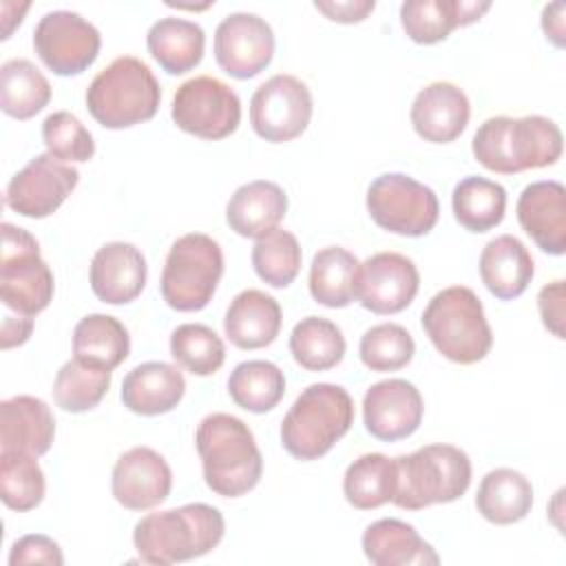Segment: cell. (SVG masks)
<instances>
[{"mask_svg":"<svg viewBox=\"0 0 566 566\" xmlns=\"http://www.w3.org/2000/svg\"><path fill=\"white\" fill-rule=\"evenodd\" d=\"M281 323L283 314L279 301L261 290L248 287L230 301L223 332L239 349H261L276 340Z\"/></svg>","mask_w":566,"mask_h":566,"instance_id":"7402d4cb","label":"cell"},{"mask_svg":"<svg viewBox=\"0 0 566 566\" xmlns=\"http://www.w3.org/2000/svg\"><path fill=\"white\" fill-rule=\"evenodd\" d=\"M365 203L378 228L400 237H424L440 217L438 195L405 172L378 175L367 188Z\"/></svg>","mask_w":566,"mask_h":566,"instance_id":"30bf717a","label":"cell"},{"mask_svg":"<svg viewBox=\"0 0 566 566\" xmlns=\"http://www.w3.org/2000/svg\"><path fill=\"white\" fill-rule=\"evenodd\" d=\"M515 212L522 230L542 252L553 256L566 252V188L559 181L528 184L520 192Z\"/></svg>","mask_w":566,"mask_h":566,"instance_id":"ffe728a7","label":"cell"},{"mask_svg":"<svg viewBox=\"0 0 566 566\" xmlns=\"http://www.w3.org/2000/svg\"><path fill=\"white\" fill-rule=\"evenodd\" d=\"M108 387L111 369L84 363L73 356L55 374L53 400L64 411L84 413L102 402Z\"/></svg>","mask_w":566,"mask_h":566,"instance_id":"74e56055","label":"cell"},{"mask_svg":"<svg viewBox=\"0 0 566 566\" xmlns=\"http://www.w3.org/2000/svg\"><path fill=\"white\" fill-rule=\"evenodd\" d=\"M537 310L544 327L555 336L564 338V281L557 279L544 285L537 294Z\"/></svg>","mask_w":566,"mask_h":566,"instance_id":"f6af8a7d","label":"cell"},{"mask_svg":"<svg viewBox=\"0 0 566 566\" xmlns=\"http://www.w3.org/2000/svg\"><path fill=\"white\" fill-rule=\"evenodd\" d=\"M77 181V168L42 153L11 177L4 190V203L22 217L44 219L66 201Z\"/></svg>","mask_w":566,"mask_h":566,"instance_id":"5bb4252c","label":"cell"},{"mask_svg":"<svg viewBox=\"0 0 566 566\" xmlns=\"http://www.w3.org/2000/svg\"><path fill=\"white\" fill-rule=\"evenodd\" d=\"M533 486L528 478L515 469L500 467L489 471L475 493L478 513L497 526L515 524L531 513Z\"/></svg>","mask_w":566,"mask_h":566,"instance_id":"f546056e","label":"cell"},{"mask_svg":"<svg viewBox=\"0 0 566 566\" xmlns=\"http://www.w3.org/2000/svg\"><path fill=\"white\" fill-rule=\"evenodd\" d=\"M148 276L142 250L126 241L104 243L91 259L88 281L93 294L108 305H126L135 301Z\"/></svg>","mask_w":566,"mask_h":566,"instance_id":"d6986e66","label":"cell"},{"mask_svg":"<svg viewBox=\"0 0 566 566\" xmlns=\"http://www.w3.org/2000/svg\"><path fill=\"white\" fill-rule=\"evenodd\" d=\"M274 31L256 13L237 11L214 29V60L234 80L259 75L274 57Z\"/></svg>","mask_w":566,"mask_h":566,"instance_id":"9a60e30c","label":"cell"},{"mask_svg":"<svg viewBox=\"0 0 566 566\" xmlns=\"http://www.w3.org/2000/svg\"><path fill=\"white\" fill-rule=\"evenodd\" d=\"M363 553L374 566H436V548L418 531L396 517L371 522L363 533Z\"/></svg>","mask_w":566,"mask_h":566,"instance_id":"4316f807","label":"cell"},{"mask_svg":"<svg viewBox=\"0 0 566 566\" xmlns=\"http://www.w3.org/2000/svg\"><path fill=\"white\" fill-rule=\"evenodd\" d=\"M170 117L184 133L217 142L239 128L241 99L219 77L195 75L177 86Z\"/></svg>","mask_w":566,"mask_h":566,"instance_id":"8fae6325","label":"cell"},{"mask_svg":"<svg viewBox=\"0 0 566 566\" xmlns=\"http://www.w3.org/2000/svg\"><path fill=\"white\" fill-rule=\"evenodd\" d=\"M223 533L226 522L217 506L190 502L144 515L133 528V544L142 562L168 566L210 553Z\"/></svg>","mask_w":566,"mask_h":566,"instance_id":"3957f363","label":"cell"},{"mask_svg":"<svg viewBox=\"0 0 566 566\" xmlns=\"http://www.w3.org/2000/svg\"><path fill=\"white\" fill-rule=\"evenodd\" d=\"M51 99V84L27 57L0 66V108L13 119H31Z\"/></svg>","mask_w":566,"mask_h":566,"instance_id":"836d02e7","label":"cell"},{"mask_svg":"<svg viewBox=\"0 0 566 566\" xmlns=\"http://www.w3.org/2000/svg\"><path fill=\"white\" fill-rule=\"evenodd\" d=\"M360 360L371 371H398L407 367L416 354L411 334L398 323H380L360 336Z\"/></svg>","mask_w":566,"mask_h":566,"instance_id":"b9f144b4","label":"cell"},{"mask_svg":"<svg viewBox=\"0 0 566 566\" xmlns=\"http://www.w3.org/2000/svg\"><path fill=\"white\" fill-rule=\"evenodd\" d=\"M208 489L221 497H241L263 473V455L252 429L232 413H208L195 431Z\"/></svg>","mask_w":566,"mask_h":566,"instance_id":"7a4b0ae2","label":"cell"},{"mask_svg":"<svg viewBox=\"0 0 566 566\" xmlns=\"http://www.w3.org/2000/svg\"><path fill=\"white\" fill-rule=\"evenodd\" d=\"M471 150L486 170L515 175L553 166L562 157L564 137L559 126L544 115H497L478 126Z\"/></svg>","mask_w":566,"mask_h":566,"instance_id":"6da1fadb","label":"cell"},{"mask_svg":"<svg viewBox=\"0 0 566 566\" xmlns=\"http://www.w3.org/2000/svg\"><path fill=\"white\" fill-rule=\"evenodd\" d=\"M221 274V245L203 232H188L168 250L159 281L161 296L177 312H199L212 301Z\"/></svg>","mask_w":566,"mask_h":566,"instance_id":"ba28073f","label":"cell"},{"mask_svg":"<svg viewBox=\"0 0 566 566\" xmlns=\"http://www.w3.org/2000/svg\"><path fill=\"white\" fill-rule=\"evenodd\" d=\"M301 259L298 239L283 228H272L252 248V268L272 287H287L301 270Z\"/></svg>","mask_w":566,"mask_h":566,"instance_id":"60d3db41","label":"cell"},{"mask_svg":"<svg viewBox=\"0 0 566 566\" xmlns=\"http://www.w3.org/2000/svg\"><path fill=\"white\" fill-rule=\"evenodd\" d=\"M478 265L482 283L500 301L522 296L535 274V263L528 248L513 234L491 239L482 248Z\"/></svg>","mask_w":566,"mask_h":566,"instance_id":"d4e9b609","label":"cell"},{"mask_svg":"<svg viewBox=\"0 0 566 566\" xmlns=\"http://www.w3.org/2000/svg\"><path fill=\"white\" fill-rule=\"evenodd\" d=\"M420 287L416 263L400 252H376L358 268L356 301L374 314H398Z\"/></svg>","mask_w":566,"mask_h":566,"instance_id":"2e32d148","label":"cell"},{"mask_svg":"<svg viewBox=\"0 0 566 566\" xmlns=\"http://www.w3.org/2000/svg\"><path fill=\"white\" fill-rule=\"evenodd\" d=\"M360 261L340 245L321 248L310 265V294L325 307H347L356 298Z\"/></svg>","mask_w":566,"mask_h":566,"instance_id":"4dcf8cb0","label":"cell"},{"mask_svg":"<svg viewBox=\"0 0 566 566\" xmlns=\"http://www.w3.org/2000/svg\"><path fill=\"white\" fill-rule=\"evenodd\" d=\"M314 9L325 13L334 22L354 24V22H363L376 9V2L374 0H332V2L318 0L314 2Z\"/></svg>","mask_w":566,"mask_h":566,"instance_id":"bcb514c9","label":"cell"},{"mask_svg":"<svg viewBox=\"0 0 566 566\" xmlns=\"http://www.w3.org/2000/svg\"><path fill=\"white\" fill-rule=\"evenodd\" d=\"M424 402L418 387L405 378L374 382L363 398L365 429L382 442L405 440L422 422Z\"/></svg>","mask_w":566,"mask_h":566,"instance_id":"e0dca14e","label":"cell"},{"mask_svg":"<svg viewBox=\"0 0 566 566\" xmlns=\"http://www.w3.org/2000/svg\"><path fill=\"white\" fill-rule=\"evenodd\" d=\"M172 489V471L161 453L150 447L124 451L111 475L113 497L128 511H148L161 504Z\"/></svg>","mask_w":566,"mask_h":566,"instance_id":"ac0fdd59","label":"cell"},{"mask_svg":"<svg viewBox=\"0 0 566 566\" xmlns=\"http://www.w3.org/2000/svg\"><path fill=\"white\" fill-rule=\"evenodd\" d=\"M55 438V418L51 407L35 396H13L0 402V442L2 449L44 455Z\"/></svg>","mask_w":566,"mask_h":566,"instance_id":"484cf974","label":"cell"},{"mask_svg":"<svg viewBox=\"0 0 566 566\" xmlns=\"http://www.w3.org/2000/svg\"><path fill=\"white\" fill-rule=\"evenodd\" d=\"M455 221L469 232H486L502 223L506 212V190L502 184L467 175L460 179L451 195Z\"/></svg>","mask_w":566,"mask_h":566,"instance_id":"d6a6232c","label":"cell"},{"mask_svg":"<svg viewBox=\"0 0 566 566\" xmlns=\"http://www.w3.org/2000/svg\"><path fill=\"white\" fill-rule=\"evenodd\" d=\"M128 329L111 314H86L73 329V354L84 363L113 371L128 358Z\"/></svg>","mask_w":566,"mask_h":566,"instance_id":"1f68e13d","label":"cell"},{"mask_svg":"<svg viewBox=\"0 0 566 566\" xmlns=\"http://www.w3.org/2000/svg\"><path fill=\"white\" fill-rule=\"evenodd\" d=\"M396 486L391 502L405 511L449 504L462 497L471 484V460L453 444H424L394 458Z\"/></svg>","mask_w":566,"mask_h":566,"instance_id":"5b68a950","label":"cell"},{"mask_svg":"<svg viewBox=\"0 0 566 566\" xmlns=\"http://www.w3.org/2000/svg\"><path fill=\"white\" fill-rule=\"evenodd\" d=\"M354 424V400L334 382L307 385L281 422L283 449L301 460L323 458Z\"/></svg>","mask_w":566,"mask_h":566,"instance_id":"277c9868","label":"cell"},{"mask_svg":"<svg viewBox=\"0 0 566 566\" xmlns=\"http://www.w3.org/2000/svg\"><path fill=\"white\" fill-rule=\"evenodd\" d=\"M186 394V380L179 367L164 360H148L133 367L122 380V402L139 416H159L172 411Z\"/></svg>","mask_w":566,"mask_h":566,"instance_id":"603a6c76","label":"cell"},{"mask_svg":"<svg viewBox=\"0 0 566 566\" xmlns=\"http://www.w3.org/2000/svg\"><path fill=\"white\" fill-rule=\"evenodd\" d=\"M161 88L150 66L135 55H119L86 88L91 117L111 130L130 128L157 115Z\"/></svg>","mask_w":566,"mask_h":566,"instance_id":"8992f818","label":"cell"},{"mask_svg":"<svg viewBox=\"0 0 566 566\" xmlns=\"http://www.w3.org/2000/svg\"><path fill=\"white\" fill-rule=\"evenodd\" d=\"M35 458L18 449L0 451V497L7 509L24 513L44 500L46 482Z\"/></svg>","mask_w":566,"mask_h":566,"instance_id":"f35d334b","label":"cell"},{"mask_svg":"<svg viewBox=\"0 0 566 566\" xmlns=\"http://www.w3.org/2000/svg\"><path fill=\"white\" fill-rule=\"evenodd\" d=\"M9 564L11 566H18V564L62 566L64 555L55 539H51L49 535H42V533H31V535H24L13 542L11 553H9Z\"/></svg>","mask_w":566,"mask_h":566,"instance_id":"ee69618b","label":"cell"},{"mask_svg":"<svg viewBox=\"0 0 566 566\" xmlns=\"http://www.w3.org/2000/svg\"><path fill=\"white\" fill-rule=\"evenodd\" d=\"M287 212V195L285 190L268 179H254L239 186L228 206H226V221L230 230L245 239H259L272 228Z\"/></svg>","mask_w":566,"mask_h":566,"instance_id":"83f0119b","label":"cell"},{"mask_svg":"<svg viewBox=\"0 0 566 566\" xmlns=\"http://www.w3.org/2000/svg\"><path fill=\"white\" fill-rule=\"evenodd\" d=\"M564 2H553L542 9V29L546 33V40H551L555 46H564Z\"/></svg>","mask_w":566,"mask_h":566,"instance_id":"c3c4849f","label":"cell"},{"mask_svg":"<svg viewBox=\"0 0 566 566\" xmlns=\"http://www.w3.org/2000/svg\"><path fill=\"white\" fill-rule=\"evenodd\" d=\"M42 142L46 153L60 161H88L95 155L91 130L69 111H55L42 122Z\"/></svg>","mask_w":566,"mask_h":566,"instance_id":"7bdbcfd3","label":"cell"},{"mask_svg":"<svg viewBox=\"0 0 566 566\" xmlns=\"http://www.w3.org/2000/svg\"><path fill=\"white\" fill-rule=\"evenodd\" d=\"M396 464L385 453H363L343 475L345 500L358 511L378 509L394 497Z\"/></svg>","mask_w":566,"mask_h":566,"instance_id":"d590c367","label":"cell"},{"mask_svg":"<svg viewBox=\"0 0 566 566\" xmlns=\"http://www.w3.org/2000/svg\"><path fill=\"white\" fill-rule=\"evenodd\" d=\"M146 46L153 60L170 75L192 71L206 49V33L201 24L186 18H159L146 33Z\"/></svg>","mask_w":566,"mask_h":566,"instance_id":"f1b7e54d","label":"cell"},{"mask_svg":"<svg viewBox=\"0 0 566 566\" xmlns=\"http://www.w3.org/2000/svg\"><path fill=\"white\" fill-rule=\"evenodd\" d=\"M420 321L431 345L451 363L473 365L491 352L493 332L482 301L467 285H449L433 294Z\"/></svg>","mask_w":566,"mask_h":566,"instance_id":"52a82bcc","label":"cell"},{"mask_svg":"<svg viewBox=\"0 0 566 566\" xmlns=\"http://www.w3.org/2000/svg\"><path fill=\"white\" fill-rule=\"evenodd\" d=\"M170 356L192 376H212L226 360V345L212 327L184 323L170 334Z\"/></svg>","mask_w":566,"mask_h":566,"instance_id":"ab89813d","label":"cell"},{"mask_svg":"<svg viewBox=\"0 0 566 566\" xmlns=\"http://www.w3.org/2000/svg\"><path fill=\"white\" fill-rule=\"evenodd\" d=\"M413 130L431 144H449L458 139L471 117L467 93L453 82H431L418 91L411 111Z\"/></svg>","mask_w":566,"mask_h":566,"instance_id":"44dd1931","label":"cell"},{"mask_svg":"<svg viewBox=\"0 0 566 566\" xmlns=\"http://www.w3.org/2000/svg\"><path fill=\"white\" fill-rule=\"evenodd\" d=\"M102 35L75 11L55 9L40 18L33 29V49L55 75H80L99 55Z\"/></svg>","mask_w":566,"mask_h":566,"instance_id":"4fadbf2b","label":"cell"},{"mask_svg":"<svg viewBox=\"0 0 566 566\" xmlns=\"http://www.w3.org/2000/svg\"><path fill=\"white\" fill-rule=\"evenodd\" d=\"M33 332V318L31 316H22V314H4L2 318V334H0V347L9 349L15 345H22L29 340Z\"/></svg>","mask_w":566,"mask_h":566,"instance_id":"7dc6e473","label":"cell"},{"mask_svg":"<svg viewBox=\"0 0 566 566\" xmlns=\"http://www.w3.org/2000/svg\"><path fill=\"white\" fill-rule=\"evenodd\" d=\"M0 298L4 310L22 316H35L53 298V272L40 256L35 237L9 221L0 226Z\"/></svg>","mask_w":566,"mask_h":566,"instance_id":"9c48e42d","label":"cell"},{"mask_svg":"<svg viewBox=\"0 0 566 566\" xmlns=\"http://www.w3.org/2000/svg\"><path fill=\"white\" fill-rule=\"evenodd\" d=\"M312 111L314 102L307 84L290 73H279L252 93L250 124L261 139L283 144L305 133Z\"/></svg>","mask_w":566,"mask_h":566,"instance_id":"7c38bea8","label":"cell"},{"mask_svg":"<svg viewBox=\"0 0 566 566\" xmlns=\"http://www.w3.org/2000/svg\"><path fill=\"white\" fill-rule=\"evenodd\" d=\"M228 394L237 407L250 413H265L281 402L285 376L270 360H243L230 371Z\"/></svg>","mask_w":566,"mask_h":566,"instance_id":"8d00e7d4","label":"cell"},{"mask_svg":"<svg viewBox=\"0 0 566 566\" xmlns=\"http://www.w3.org/2000/svg\"><path fill=\"white\" fill-rule=\"evenodd\" d=\"M345 336L340 327L323 316L301 318L290 334V352L296 365L307 371H327L345 356Z\"/></svg>","mask_w":566,"mask_h":566,"instance_id":"e575fe53","label":"cell"},{"mask_svg":"<svg viewBox=\"0 0 566 566\" xmlns=\"http://www.w3.org/2000/svg\"><path fill=\"white\" fill-rule=\"evenodd\" d=\"M491 2L471 0H407L400 4V22L416 44H436L458 27L478 22Z\"/></svg>","mask_w":566,"mask_h":566,"instance_id":"cb8c5ba5","label":"cell"}]
</instances>
